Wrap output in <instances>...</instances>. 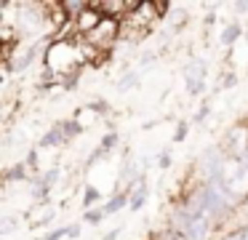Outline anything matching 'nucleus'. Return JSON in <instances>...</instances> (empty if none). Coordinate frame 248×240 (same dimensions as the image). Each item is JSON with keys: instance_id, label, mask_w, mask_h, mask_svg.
<instances>
[{"instance_id": "nucleus-10", "label": "nucleus", "mask_w": 248, "mask_h": 240, "mask_svg": "<svg viewBox=\"0 0 248 240\" xmlns=\"http://www.w3.org/2000/svg\"><path fill=\"white\" fill-rule=\"evenodd\" d=\"M6 181H24L27 179V163H16L11 165V168L6 171V176H3Z\"/></svg>"}, {"instance_id": "nucleus-2", "label": "nucleus", "mask_w": 248, "mask_h": 240, "mask_svg": "<svg viewBox=\"0 0 248 240\" xmlns=\"http://www.w3.org/2000/svg\"><path fill=\"white\" fill-rule=\"evenodd\" d=\"M171 227L179 229L187 240H211V232H214V222L208 216L195 213L184 206L171 213Z\"/></svg>"}, {"instance_id": "nucleus-11", "label": "nucleus", "mask_w": 248, "mask_h": 240, "mask_svg": "<svg viewBox=\"0 0 248 240\" xmlns=\"http://www.w3.org/2000/svg\"><path fill=\"white\" fill-rule=\"evenodd\" d=\"M115 144H118V131H109L102 136V142H99V149H102L104 155H109L115 149Z\"/></svg>"}, {"instance_id": "nucleus-21", "label": "nucleus", "mask_w": 248, "mask_h": 240, "mask_svg": "<svg viewBox=\"0 0 248 240\" xmlns=\"http://www.w3.org/2000/svg\"><path fill=\"white\" fill-rule=\"evenodd\" d=\"M120 232H123V229L115 227V229H109V232H104V235H102V240H118V238H120Z\"/></svg>"}, {"instance_id": "nucleus-1", "label": "nucleus", "mask_w": 248, "mask_h": 240, "mask_svg": "<svg viewBox=\"0 0 248 240\" xmlns=\"http://www.w3.org/2000/svg\"><path fill=\"white\" fill-rule=\"evenodd\" d=\"M46 72H51L56 80L67 78V75H78L80 67L86 64V53H83V37H56L46 46L43 51Z\"/></svg>"}, {"instance_id": "nucleus-26", "label": "nucleus", "mask_w": 248, "mask_h": 240, "mask_svg": "<svg viewBox=\"0 0 248 240\" xmlns=\"http://www.w3.org/2000/svg\"><path fill=\"white\" fill-rule=\"evenodd\" d=\"M246 163H248V155H246Z\"/></svg>"}, {"instance_id": "nucleus-17", "label": "nucleus", "mask_w": 248, "mask_h": 240, "mask_svg": "<svg viewBox=\"0 0 248 240\" xmlns=\"http://www.w3.org/2000/svg\"><path fill=\"white\" fill-rule=\"evenodd\" d=\"M237 83V75L235 72H227V75H221V83H219V91H224V88H232V85Z\"/></svg>"}, {"instance_id": "nucleus-13", "label": "nucleus", "mask_w": 248, "mask_h": 240, "mask_svg": "<svg viewBox=\"0 0 248 240\" xmlns=\"http://www.w3.org/2000/svg\"><path fill=\"white\" fill-rule=\"evenodd\" d=\"M221 240H248V224H243V227H235L232 232H227Z\"/></svg>"}, {"instance_id": "nucleus-16", "label": "nucleus", "mask_w": 248, "mask_h": 240, "mask_svg": "<svg viewBox=\"0 0 248 240\" xmlns=\"http://www.w3.org/2000/svg\"><path fill=\"white\" fill-rule=\"evenodd\" d=\"M16 219H14V216H3V222H0V229H3V235H11L14 232V229H16Z\"/></svg>"}, {"instance_id": "nucleus-22", "label": "nucleus", "mask_w": 248, "mask_h": 240, "mask_svg": "<svg viewBox=\"0 0 248 240\" xmlns=\"http://www.w3.org/2000/svg\"><path fill=\"white\" fill-rule=\"evenodd\" d=\"M67 229H70V235H67V238H72V240H75V238H80V224H70Z\"/></svg>"}, {"instance_id": "nucleus-6", "label": "nucleus", "mask_w": 248, "mask_h": 240, "mask_svg": "<svg viewBox=\"0 0 248 240\" xmlns=\"http://www.w3.org/2000/svg\"><path fill=\"white\" fill-rule=\"evenodd\" d=\"M147 197H150V190H147V181L141 179L139 184L131 190V195H128V211H141L144 203H147Z\"/></svg>"}, {"instance_id": "nucleus-5", "label": "nucleus", "mask_w": 248, "mask_h": 240, "mask_svg": "<svg viewBox=\"0 0 248 240\" xmlns=\"http://www.w3.org/2000/svg\"><path fill=\"white\" fill-rule=\"evenodd\" d=\"M38 53H40V43H32V46H27L24 51H22V46H19V53L6 64V69H14V72H24V69H27L30 64L38 59Z\"/></svg>"}, {"instance_id": "nucleus-24", "label": "nucleus", "mask_w": 248, "mask_h": 240, "mask_svg": "<svg viewBox=\"0 0 248 240\" xmlns=\"http://www.w3.org/2000/svg\"><path fill=\"white\" fill-rule=\"evenodd\" d=\"M237 211L243 213V219H246V224H248V197H246V200L240 203V206H237Z\"/></svg>"}, {"instance_id": "nucleus-4", "label": "nucleus", "mask_w": 248, "mask_h": 240, "mask_svg": "<svg viewBox=\"0 0 248 240\" xmlns=\"http://www.w3.org/2000/svg\"><path fill=\"white\" fill-rule=\"evenodd\" d=\"M59 176H62V171L56 168V165H54V168H48L46 174H40L38 179H35V184H32V197H35V200H46L48 192L54 190V184L59 181Z\"/></svg>"}, {"instance_id": "nucleus-12", "label": "nucleus", "mask_w": 248, "mask_h": 240, "mask_svg": "<svg viewBox=\"0 0 248 240\" xmlns=\"http://www.w3.org/2000/svg\"><path fill=\"white\" fill-rule=\"evenodd\" d=\"M99 197H102V192H99L96 187H86V192H83V208L88 211V208H91Z\"/></svg>"}, {"instance_id": "nucleus-18", "label": "nucleus", "mask_w": 248, "mask_h": 240, "mask_svg": "<svg viewBox=\"0 0 248 240\" xmlns=\"http://www.w3.org/2000/svg\"><path fill=\"white\" fill-rule=\"evenodd\" d=\"M187 131H189V123H176V133H173V142H184V136H187Z\"/></svg>"}, {"instance_id": "nucleus-14", "label": "nucleus", "mask_w": 248, "mask_h": 240, "mask_svg": "<svg viewBox=\"0 0 248 240\" xmlns=\"http://www.w3.org/2000/svg\"><path fill=\"white\" fill-rule=\"evenodd\" d=\"M83 219H86V224H99L104 219V211L102 208H88V211L83 213Z\"/></svg>"}, {"instance_id": "nucleus-3", "label": "nucleus", "mask_w": 248, "mask_h": 240, "mask_svg": "<svg viewBox=\"0 0 248 240\" xmlns=\"http://www.w3.org/2000/svg\"><path fill=\"white\" fill-rule=\"evenodd\" d=\"M205 78H208V67L203 64V59H192V62L184 67V88L189 96H200L205 94Z\"/></svg>"}, {"instance_id": "nucleus-19", "label": "nucleus", "mask_w": 248, "mask_h": 240, "mask_svg": "<svg viewBox=\"0 0 248 240\" xmlns=\"http://www.w3.org/2000/svg\"><path fill=\"white\" fill-rule=\"evenodd\" d=\"M67 235H70V229H67V227H59V229H54V232H48L43 240H62V238H67Z\"/></svg>"}, {"instance_id": "nucleus-7", "label": "nucleus", "mask_w": 248, "mask_h": 240, "mask_svg": "<svg viewBox=\"0 0 248 240\" xmlns=\"http://www.w3.org/2000/svg\"><path fill=\"white\" fill-rule=\"evenodd\" d=\"M240 35H243V24H240L237 19L230 21V24L221 30V46H224V48H232L237 40H240Z\"/></svg>"}, {"instance_id": "nucleus-9", "label": "nucleus", "mask_w": 248, "mask_h": 240, "mask_svg": "<svg viewBox=\"0 0 248 240\" xmlns=\"http://www.w3.org/2000/svg\"><path fill=\"white\" fill-rule=\"evenodd\" d=\"M139 78H141L139 69H128V72H123L120 80L115 83V91H118V94H125V91L136 88V85H139Z\"/></svg>"}, {"instance_id": "nucleus-25", "label": "nucleus", "mask_w": 248, "mask_h": 240, "mask_svg": "<svg viewBox=\"0 0 248 240\" xmlns=\"http://www.w3.org/2000/svg\"><path fill=\"white\" fill-rule=\"evenodd\" d=\"M232 8H235L237 14H248V3H235Z\"/></svg>"}, {"instance_id": "nucleus-20", "label": "nucleus", "mask_w": 248, "mask_h": 240, "mask_svg": "<svg viewBox=\"0 0 248 240\" xmlns=\"http://www.w3.org/2000/svg\"><path fill=\"white\" fill-rule=\"evenodd\" d=\"M208 110H211V107H208V104H203V107H200V112L192 117V123H203V120H205V115H208Z\"/></svg>"}, {"instance_id": "nucleus-23", "label": "nucleus", "mask_w": 248, "mask_h": 240, "mask_svg": "<svg viewBox=\"0 0 248 240\" xmlns=\"http://www.w3.org/2000/svg\"><path fill=\"white\" fill-rule=\"evenodd\" d=\"M168 163H171V152H168V149H166V152L160 155V168L166 171V168H168Z\"/></svg>"}, {"instance_id": "nucleus-15", "label": "nucleus", "mask_w": 248, "mask_h": 240, "mask_svg": "<svg viewBox=\"0 0 248 240\" xmlns=\"http://www.w3.org/2000/svg\"><path fill=\"white\" fill-rule=\"evenodd\" d=\"M155 240H187L179 229H173V227H168V229H163V232H157V238Z\"/></svg>"}, {"instance_id": "nucleus-8", "label": "nucleus", "mask_w": 248, "mask_h": 240, "mask_svg": "<svg viewBox=\"0 0 248 240\" xmlns=\"http://www.w3.org/2000/svg\"><path fill=\"white\" fill-rule=\"evenodd\" d=\"M128 195H131V192H115V195H112V197H109V200L102 206L104 216H112V213H118V211H120V208L128 206Z\"/></svg>"}]
</instances>
